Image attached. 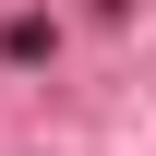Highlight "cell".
I'll return each instance as SVG.
<instances>
[{
    "label": "cell",
    "mask_w": 156,
    "mask_h": 156,
    "mask_svg": "<svg viewBox=\"0 0 156 156\" xmlns=\"http://www.w3.org/2000/svg\"><path fill=\"white\" fill-rule=\"evenodd\" d=\"M108 12H132V0H108Z\"/></svg>",
    "instance_id": "obj_1"
}]
</instances>
